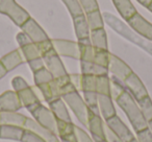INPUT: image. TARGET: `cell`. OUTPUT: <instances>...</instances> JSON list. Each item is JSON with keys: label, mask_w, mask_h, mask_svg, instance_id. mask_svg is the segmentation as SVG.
Segmentation results:
<instances>
[{"label": "cell", "mask_w": 152, "mask_h": 142, "mask_svg": "<svg viewBox=\"0 0 152 142\" xmlns=\"http://www.w3.org/2000/svg\"><path fill=\"white\" fill-rule=\"evenodd\" d=\"M96 93L110 96V77L108 74L96 77Z\"/></svg>", "instance_id": "f1b7e54d"}, {"label": "cell", "mask_w": 152, "mask_h": 142, "mask_svg": "<svg viewBox=\"0 0 152 142\" xmlns=\"http://www.w3.org/2000/svg\"><path fill=\"white\" fill-rule=\"evenodd\" d=\"M129 142H139V140H137V138L134 137V138H133L132 140H130V141H129Z\"/></svg>", "instance_id": "681fc988"}, {"label": "cell", "mask_w": 152, "mask_h": 142, "mask_svg": "<svg viewBox=\"0 0 152 142\" xmlns=\"http://www.w3.org/2000/svg\"><path fill=\"white\" fill-rule=\"evenodd\" d=\"M12 86L14 88V91L19 92L21 90L25 89V88L29 87V85L27 84V82L21 77H15L12 79Z\"/></svg>", "instance_id": "60d3db41"}, {"label": "cell", "mask_w": 152, "mask_h": 142, "mask_svg": "<svg viewBox=\"0 0 152 142\" xmlns=\"http://www.w3.org/2000/svg\"><path fill=\"white\" fill-rule=\"evenodd\" d=\"M74 135H75L76 142H94L93 138L85 129L77 125L74 127Z\"/></svg>", "instance_id": "74e56055"}, {"label": "cell", "mask_w": 152, "mask_h": 142, "mask_svg": "<svg viewBox=\"0 0 152 142\" xmlns=\"http://www.w3.org/2000/svg\"><path fill=\"white\" fill-rule=\"evenodd\" d=\"M26 116L18 112H0V125L16 124L24 127Z\"/></svg>", "instance_id": "484cf974"}, {"label": "cell", "mask_w": 152, "mask_h": 142, "mask_svg": "<svg viewBox=\"0 0 152 142\" xmlns=\"http://www.w3.org/2000/svg\"><path fill=\"white\" fill-rule=\"evenodd\" d=\"M21 142H47L43 137L38 135L30 129H24L23 136H22Z\"/></svg>", "instance_id": "8d00e7d4"}, {"label": "cell", "mask_w": 152, "mask_h": 142, "mask_svg": "<svg viewBox=\"0 0 152 142\" xmlns=\"http://www.w3.org/2000/svg\"><path fill=\"white\" fill-rule=\"evenodd\" d=\"M74 124L73 122L56 120V134L59 136L61 140H76L74 135Z\"/></svg>", "instance_id": "cb8c5ba5"}, {"label": "cell", "mask_w": 152, "mask_h": 142, "mask_svg": "<svg viewBox=\"0 0 152 142\" xmlns=\"http://www.w3.org/2000/svg\"><path fill=\"white\" fill-rule=\"evenodd\" d=\"M7 74V70L5 69L4 66L1 64V62H0V79H3Z\"/></svg>", "instance_id": "f6af8a7d"}, {"label": "cell", "mask_w": 152, "mask_h": 142, "mask_svg": "<svg viewBox=\"0 0 152 142\" xmlns=\"http://www.w3.org/2000/svg\"><path fill=\"white\" fill-rule=\"evenodd\" d=\"M99 142H105V140H102V141H99Z\"/></svg>", "instance_id": "816d5d0a"}, {"label": "cell", "mask_w": 152, "mask_h": 142, "mask_svg": "<svg viewBox=\"0 0 152 142\" xmlns=\"http://www.w3.org/2000/svg\"><path fill=\"white\" fill-rule=\"evenodd\" d=\"M22 107L17 92L10 90L0 95V112H18Z\"/></svg>", "instance_id": "5bb4252c"}, {"label": "cell", "mask_w": 152, "mask_h": 142, "mask_svg": "<svg viewBox=\"0 0 152 142\" xmlns=\"http://www.w3.org/2000/svg\"><path fill=\"white\" fill-rule=\"evenodd\" d=\"M27 110L34 116V120L39 124L56 134V118L54 117L50 109L43 106L42 104H38L31 106Z\"/></svg>", "instance_id": "5b68a950"}, {"label": "cell", "mask_w": 152, "mask_h": 142, "mask_svg": "<svg viewBox=\"0 0 152 142\" xmlns=\"http://www.w3.org/2000/svg\"><path fill=\"white\" fill-rule=\"evenodd\" d=\"M95 48V47H94ZM110 52L108 50H101V49L95 48V55H94L93 63L97 65L103 66L108 69V63H110Z\"/></svg>", "instance_id": "e575fe53"}, {"label": "cell", "mask_w": 152, "mask_h": 142, "mask_svg": "<svg viewBox=\"0 0 152 142\" xmlns=\"http://www.w3.org/2000/svg\"><path fill=\"white\" fill-rule=\"evenodd\" d=\"M132 72V69L123 60H121L119 57L110 53V63H108V73H110L112 77L123 82Z\"/></svg>", "instance_id": "8fae6325"}, {"label": "cell", "mask_w": 152, "mask_h": 142, "mask_svg": "<svg viewBox=\"0 0 152 142\" xmlns=\"http://www.w3.org/2000/svg\"><path fill=\"white\" fill-rule=\"evenodd\" d=\"M137 1L141 5H143L144 7H146V9H148V7H149L152 2V0H137Z\"/></svg>", "instance_id": "bcb514c9"}, {"label": "cell", "mask_w": 152, "mask_h": 142, "mask_svg": "<svg viewBox=\"0 0 152 142\" xmlns=\"http://www.w3.org/2000/svg\"><path fill=\"white\" fill-rule=\"evenodd\" d=\"M16 40H17L18 44L21 49V52L23 57H25L26 62L32 61L34 59L41 57V54L39 52V49L34 43L30 41V39L26 36L24 32H18L16 36Z\"/></svg>", "instance_id": "7c38bea8"}, {"label": "cell", "mask_w": 152, "mask_h": 142, "mask_svg": "<svg viewBox=\"0 0 152 142\" xmlns=\"http://www.w3.org/2000/svg\"><path fill=\"white\" fill-rule=\"evenodd\" d=\"M24 129H30V131L37 133L38 135H40L41 137L44 138L47 142H58L59 141L56 134L49 131L46 127H42V125L39 124L34 119H31V118H29V117H26L25 123H24Z\"/></svg>", "instance_id": "2e32d148"}, {"label": "cell", "mask_w": 152, "mask_h": 142, "mask_svg": "<svg viewBox=\"0 0 152 142\" xmlns=\"http://www.w3.org/2000/svg\"><path fill=\"white\" fill-rule=\"evenodd\" d=\"M125 90L126 89H125L122 81L114 77H110V97L113 99H117Z\"/></svg>", "instance_id": "836d02e7"}, {"label": "cell", "mask_w": 152, "mask_h": 142, "mask_svg": "<svg viewBox=\"0 0 152 142\" xmlns=\"http://www.w3.org/2000/svg\"><path fill=\"white\" fill-rule=\"evenodd\" d=\"M105 123L118 135V137L122 140L123 142H129L134 138L132 132L129 129V127L121 120V118L116 115L112 118L105 120Z\"/></svg>", "instance_id": "9a60e30c"}, {"label": "cell", "mask_w": 152, "mask_h": 142, "mask_svg": "<svg viewBox=\"0 0 152 142\" xmlns=\"http://www.w3.org/2000/svg\"><path fill=\"white\" fill-rule=\"evenodd\" d=\"M81 91L96 92V77L97 75L81 74Z\"/></svg>", "instance_id": "d590c367"}, {"label": "cell", "mask_w": 152, "mask_h": 142, "mask_svg": "<svg viewBox=\"0 0 152 142\" xmlns=\"http://www.w3.org/2000/svg\"><path fill=\"white\" fill-rule=\"evenodd\" d=\"M0 14L7 16L19 27L30 18L26 10L18 4L16 0H0Z\"/></svg>", "instance_id": "277c9868"}, {"label": "cell", "mask_w": 152, "mask_h": 142, "mask_svg": "<svg viewBox=\"0 0 152 142\" xmlns=\"http://www.w3.org/2000/svg\"><path fill=\"white\" fill-rule=\"evenodd\" d=\"M104 121L101 115L95 114L90 110L89 121H88V129L92 135L94 142H99L105 139L104 137Z\"/></svg>", "instance_id": "4fadbf2b"}, {"label": "cell", "mask_w": 152, "mask_h": 142, "mask_svg": "<svg viewBox=\"0 0 152 142\" xmlns=\"http://www.w3.org/2000/svg\"><path fill=\"white\" fill-rule=\"evenodd\" d=\"M86 18H87L88 24L90 26V29L95 30L99 29V28H104V19L103 15L100 12V10L95 12H92L89 14H85Z\"/></svg>", "instance_id": "83f0119b"}, {"label": "cell", "mask_w": 152, "mask_h": 142, "mask_svg": "<svg viewBox=\"0 0 152 142\" xmlns=\"http://www.w3.org/2000/svg\"><path fill=\"white\" fill-rule=\"evenodd\" d=\"M53 79H54L53 75L51 74V72L46 67H44V68H42V69L36 71V72H34V82L37 87L40 85H44V84L49 83V82H51Z\"/></svg>", "instance_id": "f546056e"}, {"label": "cell", "mask_w": 152, "mask_h": 142, "mask_svg": "<svg viewBox=\"0 0 152 142\" xmlns=\"http://www.w3.org/2000/svg\"><path fill=\"white\" fill-rule=\"evenodd\" d=\"M0 62L4 66L5 69L7 70V72H10V71L15 69V68H17L18 66L22 65L24 60H23V57H22L21 52H20V50L16 49V50L11 51L10 53H7L4 57H1Z\"/></svg>", "instance_id": "7402d4cb"}, {"label": "cell", "mask_w": 152, "mask_h": 142, "mask_svg": "<svg viewBox=\"0 0 152 142\" xmlns=\"http://www.w3.org/2000/svg\"><path fill=\"white\" fill-rule=\"evenodd\" d=\"M61 1L66 5V7L69 11L72 18L80 15H85L83 7H81L80 3H79V0H61Z\"/></svg>", "instance_id": "d6a6232c"}, {"label": "cell", "mask_w": 152, "mask_h": 142, "mask_svg": "<svg viewBox=\"0 0 152 142\" xmlns=\"http://www.w3.org/2000/svg\"><path fill=\"white\" fill-rule=\"evenodd\" d=\"M115 7L120 14V16L125 20H129L134 14H137V9L131 2V0H112Z\"/></svg>", "instance_id": "44dd1931"}, {"label": "cell", "mask_w": 152, "mask_h": 142, "mask_svg": "<svg viewBox=\"0 0 152 142\" xmlns=\"http://www.w3.org/2000/svg\"><path fill=\"white\" fill-rule=\"evenodd\" d=\"M61 98L66 102V104L71 109V111L74 113L76 118L79 120V122L83 123L85 127H88L90 109L87 106V104H86L85 99L79 94V92L78 91L71 92V93H68L66 95H64Z\"/></svg>", "instance_id": "3957f363"}, {"label": "cell", "mask_w": 152, "mask_h": 142, "mask_svg": "<svg viewBox=\"0 0 152 142\" xmlns=\"http://www.w3.org/2000/svg\"><path fill=\"white\" fill-rule=\"evenodd\" d=\"M27 63H28V65H29L32 72H36V71H38V70L45 67V64H44V61H43L42 57L32 60V61H29V62H27Z\"/></svg>", "instance_id": "7bdbcfd3"}, {"label": "cell", "mask_w": 152, "mask_h": 142, "mask_svg": "<svg viewBox=\"0 0 152 142\" xmlns=\"http://www.w3.org/2000/svg\"><path fill=\"white\" fill-rule=\"evenodd\" d=\"M140 109H141L142 113H143L144 117L146 120L149 122L150 120H152V100L150 98V96H146V97L142 98L141 100L137 102Z\"/></svg>", "instance_id": "1f68e13d"}, {"label": "cell", "mask_w": 152, "mask_h": 142, "mask_svg": "<svg viewBox=\"0 0 152 142\" xmlns=\"http://www.w3.org/2000/svg\"><path fill=\"white\" fill-rule=\"evenodd\" d=\"M61 142H76V140H61Z\"/></svg>", "instance_id": "c3c4849f"}, {"label": "cell", "mask_w": 152, "mask_h": 142, "mask_svg": "<svg viewBox=\"0 0 152 142\" xmlns=\"http://www.w3.org/2000/svg\"><path fill=\"white\" fill-rule=\"evenodd\" d=\"M137 139L139 142H152V134L150 129H146L137 133Z\"/></svg>", "instance_id": "b9f144b4"}, {"label": "cell", "mask_w": 152, "mask_h": 142, "mask_svg": "<svg viewBox=\"0 0 152 142\" xmlns=\"http://www.w3.org/2000/svg\"><path fill=\"white\" fill-rule=\"evenodd\" d=\"M90 40L96 49H101V50H108V43H107V36L104 28L91 30L90 34Z\"/></svg>", "instance_id": "603a6c76"}, {"label": "cell", "mask_w": 152, "mask_h": 142, "mask_svg": "<svg viewBox=\"0 0 152 142\" xmlns=\"http://www.w3.org/2000/svg\"><path fill=\"white\" fill-rule=\"evenodd\" d=\"M53 48L59 57H67L74 60H80V50L78 43L64 39H53Z\"/></svg>", "instance_id": "8992f818"}, {"label": "cell", "mask_w": 152, "mask_h": 142, "mask_svg": "<svg viewBox=\"0 0 152 142\" xmlns=\"http://www.w3.org/2000/svg\"><path fill=\"white\" fill-rule=\"evenodd\" d=\"M123 84H124V87H125V89H126V91L129 92L130 95L132 96L137 102H139L142 98L149 95L145 85H144L143 82L141 81V79L137 77V74H135L134 72H132L130 75H128V77L123 81Z\"/></svg>", "instance_id": "9c48e42d"}, {"label": "cell", "mask_w": 152, "mask_h": 142, "mask_svg": "<svg viewBox=\"0 0 152 142\" xmlns=\"http://www.w3.org/2000/svg\"><path fill=\"white\" fill-rule=\"evenodd\" d=\"M148 10H149V11L152 13V2H151V4H150L149 7H148Z\"/></svg>", "instance_id": "f907efd6"}, {"label": "cell", "mask_w": 152, "mask_h": 142, "mask_svg": "<svg viewBox=\"0 0 152 142\" xmlns=\"http://www.w3.org/2000/svg\"><path fill=\"white\" fill-rule=\"evenodd\" d=\"M18 96L20 98V102H21L22 106L25 107L26 109L30 108L31 106H34V104H41L40 99L37 96V94L34 93V89L31 87H27L25 89L21 90V91L17 92Z\"/></svg>", "instance_id": "d4e9b609"}, {"label": "cell", "mask_w": 152, "mask_h": 142, "mask_svg": "<svg viewBox=\"0 0 152 142\" xmlns=\"http://www.w3.org/2000/svg\"><path fill=\"white\" fill-rule=\"evenodd\" d=\"M49 109L51 110V112L53 113L54 117L56 118V120H61V121H67V122H72L71 116L69 114L68 111L67 104L64 102L63 98H57V99L53 100V102H49Z\"/></svg>", "instance_id": "ac0fdd59"}, {"label": "cell", "mask_w": 152, "mask_h": 142, "mask_svg": "<svg viewBox=\"0 0 152 142\" xmlns=\"http://www.w3.org/2000/svg\"><path fill=\"white\" fill-rule=\"evenodd\" d=\"M83 99H85L87 106L89 107V109L94 112L95 114L100 115L99 107H98V94L96 92H91V91H86L83 92Z\"/></svg>", "instance_id": "4dcf8cb0"}, {"label": "cell", "mask_w": 152, "mask_h": 142, "mask_svg": "<svg viewBox=\"0 0 152 142\" xmlns=\"http://www.w3.org/2000/svg\"><path fill=\"white\" fill-rule=\"evenodd\" d=\"M73 25H74V32H75L77 40H83V39L90 38L91 29H90V26L88 24L86 15L73 17Z\"/></svg>", "instance_id": "ffe728a7"}, {"label": "cell", "mask_w": 152, "mask_h": 142, "mask_svg": "<svg viewBox=\"0 0 152 142\" xmlns=\"http://www.w3.org/2000/svg\"><path fill=\"white\" fill-rule=\"evenodd\" d=\"M24 127L16 124H1L0 125V139L21 141L24 133Z\"/></svg>", "instance_id": "d6986e66"}, {"label": "cell", "mask_w": 152, "mask_h": 142, "mask_svg": "<svg viewBox=\"0 0 152 142\" xmlns=\"http://www.w3.org/2000/svg\"><path fill=\"white\" fill-rule=\"evenodd\" d=\"M148 129H150V132H151V134H152V120H150L149 122H148Z\"/></svg>", "instance_id": "7dc6e473"}, {"label": "cell", "mask_w": 152, "mask_h": 142, "mask_svg": "<svg viewBox=\"0 0 152 142\" xmlns=\"http://www.w3.org/2000/svg\"><path fill=\"white\" fill-rule=\"evenodd\" d=\"M120 109L125 113L129 122L132 125L135 134L143 129H148V121L145 119L137 102L130 95L129 92L125 90L117 99H115Z\"/></svg>", "instance_id": "6da1fadb"}, {"label": "cell", "mask_w": 152, "mask_h": 142, "mask_svg": "<svg viewBox=\"0 0 152 142\" xmlns=\"http://www.w3.org/2000/svg\"><path fill=\"white\" fill-rule=\"evenodd\" d=\"M81 74H70L71 83L74 85V87L77 89V91L81 90Z\"/></svg>", "instance_id": "ee69618b"}, {"label": "cell", "mask_w": 152, "mask_h": 142, "mask_svg": "<svg viewBox=\"0 0 152 142\" xmlns=\"http://www.w3.org/2000/svg\"><path fill=\"white\" fill-rule=\"evenodd\" d=\"M126 22L130 26L131 29L134 30L137 35L143 37L146 40L152 42V23L147 21L141 14H134Z\"/></svg>", "instance_id": "30bf717a"}, {"label": "cell", "mask_w": 152, "mask_h": 142, "mask_svg": "<svg viewBox=\"0 0 152 142\" xmlns=\"http://www.w3.org/2000/svg\"><path fill=\"white\" fill-rule=\"evenodd\" d=\"M79 3H80L85 14H89L99 10V4H98L97 0H79Z\"/></svg>", "instance_id": "f35d334b"}, {"label": "cell", "mask_w": 152, "mask_h": 142, "mask_svg": "<svg viewBox=\"0 0 152 142\" xmlns=\"http://www.w3.org/2000/svg\"><path fill=\"white\" fill-rule=\"evenodd\" d=\"M98 107H99L100 115L104 120H107L117 115L113 98L110 96L98 94Z\"/></svg>", "instance_id": "e0dca14e"}, {"label": "cell", "mask_w": 152, "mask_h": 142, "mask_svg": "<svg viewBox=\"0 0 152 142\" xmlns=\"http://www.w3.org/2000/svg\"><path fill=\"white\" fill-rule=\"evenodd\" d=\"M80 69L81 74H90V75H105L108 74V69L103 66L97 65L92 62L80 61Z\"/></svg>", "instance_id": "4316f807"}, {"label": "cell", "mask_w": 152, "mask_h": 142, "mask_svg": "<svg viewBox=\"0 0 152 142\" xmlns=\"http://www.w3.org/2000/svg\"><path fill=\"white\" fill-rule=\"evenodd\" d=\"M104 137H105L104 139L105 142H123L106 123H104Z\"/></svg>", "instance_id": "ab89813d"}, {"label": "cell", "mask_w": 152, "mask_h": 142, "mask_svg": "<svg viewBox=\"0 0 152 142\" xmlns=\"http://www.w3.org/2000/svg\"><path fill=\"white\" fill-rule=\"evenodd\" d=\"M103 19L115 32H119L121 36H123L124 38H126L127 40L131 41L134 44L139 45L140 47H142L143 49H145L147 52L152 54V44L149 43V41L144 39L143 37H141L140 35H137L134 30L130 29L128 26H126L123 23L121 20H119L117 17H115L113 14L110 13H103Z\"/></svg>", "instance_id": "7a4b0ae2"}, {"label": "cell", "mask_w": 152, "mask_h": 142, "mask_svg": "<svg viewBox=\"0 0 152 142\" xmlns=\"http://www.w3.org/2000/svg\"><path fill=\"white\" fill-rule=\"evenodd\" d=\"M20 28H21L22 32H24V34L30 39V41H31L32 43H34V44H39V43H42V42H45V41L49 40V37H48V35L46 34V32H45L40 26V24L31 17H30Z\"/></svg>", "instance_id": "ba28073f"}, {"label": "cell", "mask_w": 152, "mask_h": 142, "mask_svg": "<svg viewBox=\"0 0 152 142\" xmlns=\"http://www.w3.org/2000/svg\"><path fill=\"white\" fill-rule=\"evenodd\" d=\"M43 61H44L45 67L51 72L54 79L61 77H65V75L69 74L66 70L65 66H64L63 62L61 60V57L57 54L55 49H51L47 53L43 55Z\"/></svg>", "instance_id": "52a82bcc"}]
</instances>
